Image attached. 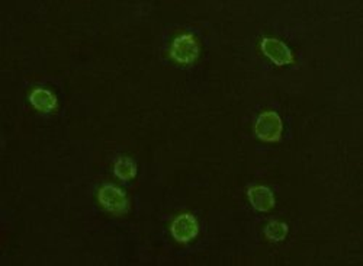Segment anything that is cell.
Masks as SVG:
<instances>
[{"label":"cell","mask_w":363,"mask_h":266,"mask_svg":"<svg viewBox=\"0 0 363 266\" xmlns=\"http://www.w3.org/2000/svg\"><path fill=\"white\" fill-rule=\"evenodd\" d=\"M137 163L128 156H119L113 163V174L123 182L133 181L137 176Z\"/></svg>","instance_id":"8"},{"label":"cell","mask_w":363,"mask_h":266,"mask_svg":"<svg viewBox=\"0 0 363 266\" xmlns=\"http://www.w3.org/2000/svg\"><path fill=\"white\" fill-rule=\"evenodd\" d=\"M263 233H264V238L269 242L279 243V242H284L286 239V235L289 233V226L284 221H279V220H272L270 223H267Z\"/></svg>","instance_id":"9"},{"label":"cell","mask_w":363,"mask_h":266,"mask_svg":"<svg viewBox=\"0 0 363 266\" xmlns=\"http://www.w3.org/2000/svg\"><path fill=\"white\" fill-rule=\"evenodd\" d=\"M247 199L259 213H269L275 206V194L266 185H253L247 189Z\"/></svg>","instance_id":"6"},{"label":"cell","mask_w":363,"mask_h":266,"mask_svg":"<svg viewBox=\"0 0 363 266\" xmlns=\"http://www.w3.org/2000/svg\"><path fill=\"white\" fill-rule=\"evenodd\" d=\"M101 209L112 216L121 217L130 211V198L127 192L113 184H104L96 192Z\"/></svg>","instance_id":"1"},{"label":"cell","mask_w":363,"mask_h":266,"mask_svg":"<svg viewBox=\"0 0 363 266\" xmlns=\"http://www.w3.org/2000/svg\"><path fill=\"white\" fill-rule=\"evenodd\" d=\"M260 50L269 60L278 67H284L295 62L292 50L279 38L264 37L260 41Z\"/></svg>","instance_id":"5"},{"label":"cell","mask_w":363,"mask_h":266,"mask_svg":"<svg viewBox=\"0 0 363 266\" xmlns=\"http://www.w3.org/2000/svg\"><path fill=\"white\" fill-rule=\"evenodd\" d=\"M170 234L180 245L194 242L199 234V223L196 217L191 213L179 214L170 224Z\"/></svg>","instance_id":"4"},{"label":"cell","mask_w":363,"mask_h":266,"mask_svg":"<svg viewBox=\"0 0 363 266\" xmlns=\"http://www.w3.org/2000/svg\"><path fill=\"white\" fill-rule=\"evenodd\" d=\"M201 54L199 41L194 34H182L170 44L169 55L172 60L180 66L194 65Z\"/></svg>","instance_id":"2"},{"label":"cell","mask_w":363,"mask_h":266,"mask_svg":"<svg viewBox=\"0 0 363 266\" xmlns=\"http://www.w3.org/2000/svg\"><path fill=\"white\" fill-rule=\"evenodd\" d=\"M284 121L278 112L264 111L255 123V135L263 143H278L282 140Z\"/></svg>","instance_id":"3"},{"label":"cell","mask_w":363,"mask_h":266,"mask_svg":"<svg viewBox=\"0 0 363 266\" xmlns=\"http://www.w3.org/2000/svg\"><path fill=\"white\" fill-rule=\"evenodd\" d=\"M28 99H29V104L35 108V111L41 113L52 112L58 105L57 96L51 91H48V89H44V87H35L34 91H31V94H29Z\"/></svg>","instance_id":"7"}]
</instances>
